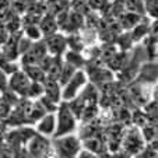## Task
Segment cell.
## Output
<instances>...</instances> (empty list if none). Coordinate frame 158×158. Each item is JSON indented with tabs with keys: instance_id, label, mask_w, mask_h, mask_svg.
Masks as SVG:
<instances>
[{
	"instance_id": "6da1fadb",
	"label": "cell",
	"mask_w": 158,
	"mask_h": 158,
	"mask_svg": "<svg viewBox=\"0 0 158 158\" xmlns=\"http://www.w3.org/2000/svg\"><path fill=\"white\" fill-rule=\"evenodd\" d=\"M77 119L78 118L74 115L69 104L62 101L57 105L56 110V131L53 137H60L66 134H73L77 130ZM52 137V139H53Z\"/></svg>"
},
{
	"instance_id": "7a4b0ae2",
	"label": "cell",
	"mask_w": 158,
	"mask_h": 158,
	"mask_svg": "<svg viewBox=\"0 0 158 158\" xmlns=\"http://www.w3.org/2000/svg\"><path fill=\"white\" fill-rule=\"evenodd\" d=\"M51 143L59 158H76L78 151L83 148L81 140L74 133L60 136V137H53Z\"/></svg>"
},
{
	"instance_id": "3957f363",
	"label": "cell",
	"mask_w": 158,
	"mask_h": 158,
	"mask_svg": "<svg viewBox=\"0 0 158 158\" xmlns=\"http://www.w3.org/2000/svg\"><path fill=\"white\" fill-rule=\"evenodd\" d=\"M88 83V74L83 69L77 70L64 85H62V101L70 102L77 95H80L81 89Z\"/></svg>"
},
{
	"instance_id": "277c9868",
	"label": "cell",
	"mask_w": 158,
	"mask_h": 158,
	"mask_svg": "<svg viewBox=\"0 0 158 158\" xmlns=\"http://www.w3.org/2000/svg\"><path fill=\"white\" fill-rule=\"evenodd\" d=\"M46 55H48V51H46V45H45V42H44V38H42V39H39V41L32 42L31 46L28 48V51L24 52V53L18 57L20 66L38 64L42 57H45Z\"/></svg>"
},
{
	"instance_id": "5b68a950",
	"label": "cell",
	"mask_w": 158,
	"mask_h": 158,
	"mask_svg": "<svg viewBox=\"0 0 158 158\" xmlns=\"http://www.w3.org/2000/svg\"><path fill=\"white\" fill-rule=\"evenodd\" d=\"M30 84H31V80L28 78V76L21 69H18V70H15L14 73H11L9 81H7V87H9L10 93L17 94V95L21 97V98H25Z\"/></svg>"
},
{
	"instance_id": "8992f818",
	"label": "cell",
	"mask_w": 158,
	"mask_h": 158,
	"mask_svg": "<svg viewBox=\"0 0 158 158\" xmlns=\"http://www.w3.org/2000/svg\"><path fill=\"white\" fill-rule=\"evenodd\" d=\"M44 42L46 45V51L51 56H63V53L67 51V39H66L64 34L60 31L49 36H45Z\"/></svg>"
},
{
	"instance_id": "52a82bcc",
	"label": "cell",
	"mask_w": 158,
	"mask_h": 158,
	"mask_svg": "<svg viewBox=\"0 0 158 158\" xmlns=\"http://www.w3.org/2000/svg\"><path fill=\"white\" fill-rule=\"evenodd\" d=\"M34 130L44 137L52 139L56 131V112H48L45 114L38 122L35 123Z\"/></svg>"
},
{
	"instance_id": "ba28073f",
	"label": "cell",
	"mask_w": 158,
	"mask_h": 158,
	"mask_svg": "<svg viewBox=\"0 0 158 158\" xmlns=\"http://www.w3.org/2000/svg\"><path fill=\"white\" fill-rule=\"evenodd\" d=\"M44 87V95L48 97L49 99L59 105L62 102V85L59 84L57 80H52V78H46L42 83Z\"/></svg>"
},
{
	"instance_id": "9c48e42d",
	"label": "cell",
	"mask_w": 158,
	"mask_h": 158,
	"mask_svg": "<svg viewBox=\"0 0 158 158\" xmlns=\"http://www.w3.org/2000/svg\"><path fill=\"white\" fill-rule=\"evenodd\" d=\"M38 27H39V30H41L44 38L59 31L56 18H55V15L51 14V13H45V14L42 15L41 20H39V23H38Z\"/></svg>"
},
{
	"instance_id": "30bf717a",
	"label": "cell",
	"mask_w": 158,
	"mask_h": 158,
	"mask_svg": "<svg viewBox=\"0 0 158 158\" xmlns=\"http://www.w3.org/2000/svg\"><path fill=\"white\" fill-rule=\"evenodd\" d=\"M141 17H143V15L136 14V13L123 11L122 14L118 17V24H119L122 31H130L134 25H137L139 23H140Z\"/></svg>"
},
{
	"instance_id": "8fae6325",
	"label": "cell",
	"mask_w": 158,
	"mask_h": 158,
	"mask_svg": "<svg viewBox=\"0 0 158 158\" xmlns=\"http://www.w3.org/2000/svg\"><path fill=\"white\" fill-rule=\"evenodd\" d=\"M63 60L67 63H70L72 66H74L77 70H81L83 67H85L87 64V59L83 56V53L81 52H74V51H70V49H67V51L63 53Z\"/></svg>"
},
{
	"instance_id": "7c38bea8",
	"label": "cell",
	"mask_w": 158,
	"mask_h": 158,
	"mask_svg": "<svg viewBox=\"0 0 158 158\" xmlns=\"http://www.w3.org/2000/svg\"><path fill=\"white\" fill-rule=\"evenodd\" d=\"M20 69L28 76V78H30L31 81H35V83H44V81L46 80V73H45L38 64L21 66Z\"/></svg>"
},
{
	"instance_id": "4fadbf2b",
	"label": "cell",
	"mask_w": 158,
	"mask_h": 158,
	"mask_svg": "<svg viewBox=\"0 0 158 158\" xmlns=\"http://www.w3.org/2000/svg\"><path fill=\"white\" fill-rule=\"evenodd\" d=\"M23 35L27 36L28 39H31L32 42L39 41L42 39V32L39 30L38 24H27V25H23Z\"/></svg>"
},
{
	"instance_id": "5bb4252c",
	"label": "cell",
	"mask_w": 158,
	"mask_h": 158,
	"mask_svg": "<svg viewBox=\"0 0 158 158\" xmlns=\"http://www.w3.org/2000/svg\"><path fill=\"white\" fill-rule=\"evenodd\" d=\"M76 72H77V69H76L74 66H72L70 63H67V62H64V60H63L62 72H60L59 80H57V81H59L60 85H64V84L73 77V74H74Z\"/></svg>"
},
{
	"instance_id": "9a60e30c",
	"label": "cell",
	"mask_w": 158,
	"mask_h": 158,
	"mask_svg": "<svg viewBox=\"0 0 158 158\" xmlns=\"http://www.w3.org/2000/svg\"><path fill=\"white\" fill-rule=\"evenodd\" d=\"M143 6H144V14L150 20H157L158 0H143Z\"/></svg>"
},
{
	"instance_id": "2e32d148",
	"label": "cell",
	"mask_w": 158,
	"mask_h": 158,
	"mask_svg": "<svg viewBox=\"0 0 158 158\" xmlns=\"http://www.w3.org/2000/svg\"><path fill=\"white\" fill-rule=\"evenodd\" d=\"M41 95H44V87H42V83H35V81H31L25 98H27V99H38Z\"/></svg>"
},
{
	"instance_id": "e0dca14e",
	"label": "cell",
	"mask_w": 158,
	"mask_h": 158,
	"mask_svg": "<svg viewBox=\"0 0 158 158\" xmlns=\"http://www.w3.org/2000/svg\"><path fill=\"white\" fill-rule=\"evenodd\" d=\"M9 36H10V34H9V31H7L4 23H2V21H0V46H2V45H4V42L9 39Z\"/></svg>"
},
{
	"instance_id": "ac0fdd59",
	"label": "cell",
	"mask_w": 158,
	"mask_h": 158,
	"mask_svg": "<svg viewBox=\"0 0 158 158\" xmlns=\"http://www.w3.org/2000/svg\"><path fill=\"white\" fill-rule=\"evenodd\" d=\"M76 158H98V155L88 151V150H85V148H81L80 151H78V154L76 155Z\"/></svg>"
},
{
	"instance_id": "d6986e66",
	"label": "cell",
	"mask_w": 158,
	"mask_h": 158,
	"mask_svg": "<svg viewBox=\"0 0 158 158\" xmlns=\"http://www.w3.org/2000/svg\"><path fill=\"white\" fill-rule=\"evenodd\" d=\"M0 158H2V155H0Z\"/></svg>"
}]
</instances>
